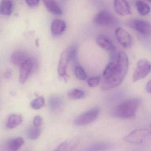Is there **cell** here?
I'll use <instances>...</instances> for the list:
<instances>
[{
	"label": "cell",
	"mask_w": 151,
	"mask_h": 151,
	"mask_svg": "<svg viewBox=\"0 0 151 151\" xmlns=\"http://www.w3.org/2000/svg\"><path fill=\"white\" fill-rule=\"evenodd\" d=\"M129 67L126 54L120 52L108 63L104 71L101 80V88L108 90L118 87L125 79Z\"/></svg>",
	"instance_id": "1"
},
{
	"label": "cell",
	"mask_w": 151,
	"mask_h": 151,
	"mask_svg": "<svg viewBox=\"0 0 151 151\" xmlns=\"http://www.w3.org/2000/svg\"><path fill=\"white\" fill-rule=\"evenodd\" d=\"M142 103L138 98H132L122 101L113 107L111 114L119 119H129L134 117Z\"/></svg>",
	"instance_id": "2"
},
{
	"label": "cell",
	"mask_w": 151,
	"mask_h": 151,
	"mask_svg": "<svg viewBox=\"0 0 151 151\" xmlns=\"http://www.w3.org/2000/svg\"><path fill=\"white\" fill-rule=\"evenodd\" d=\"M76 46H72L65 49L61 53L58 66V73L59 76L66 81L68 77L67 68L69 62L74 59L77 55Z\"/></svg>",
	"instance_id": "3"
},
{
	"label": "cell",
	"mask_w": 151,
	"mask_h": 151,
	"mask_svg": "<svg viewBox=\"0 0 151 151\" xmlns=\"http://www.w3.org/2000/svg\"><path fill=\"white\" fill-rule=\"evenodd\" d=\"M151 134L150 130L147 129H137L124 137L123 139L125 142L129 143L140 144L150 136Z\"/></svg>",
	"instance_id": "4"
},
{
	"label": "cell",
	"mask_w": 151,
	"mask_h": 151,
	"mask_svg": "<svg viewBox=\"0 0 151 151\" xmlns=\"http://www.w3.org/2000/svg\"><path fill=\"white\" fill-rule=\"evenodd\" d=\"M101 110L98 107H94L78 116L74 121L77 126L87 125L95 121L99 116Z\"/></svg>",
	"instance_id": "5"
},
{
	"label": "cell",
	"mask_w": 151,
	"mask_h": 151,
	"mask_svg": "<svg viewBox=\"0 0 151 151\" xmlns=\"http://www.w3.org/2000/svg\"><path fill=\"white\" fill-rule=\"evenodd\" d=\"M151 71V64L145 59L139 60L137 63V67L133 75V80L136 82L145 78Z\"/></svg>",
	"instance_id": "6"
},
{
	"label": "cell",
	"mask_w": 151,
	"mask_h": 151,
	"mask_svg": "<svg viewBox=\"0 0 151 151\" xmlns=\"http://www.w3.org/2000/svg\"><path fill=\"white\" fill-rule=\"evenodd\" d=\"M94 24L103 26H111L116 22L114 16L110 12L103 10L98 13L93 18Z\"/></svg>",
	"instance_id": "7"
},
{
	"label": "cell",
	"mask_w": 151,
	"mask_h": 151,
	"mask_svg": "<svg viewBox=\"0 0 151 151\" xmlns=\"http://www.w3.org/2000/svg\"><path fill=\"white\" fill-rule=\"evenodd\" d=\"M127 25L129 27L142 34L148 35L150 34L151 24L150 22L146 20L138 19H133L128 21Z\"/></svg>",
	"instance_id": "8"
},
{
	"label": "cell",
	"mask_w": 151,
	"mask_h": 151,
	"mask_svg": "<svg viewBox=\"0 0 151 151\" xmlns=\"http://www.w3.org/2000/svg\"><path fill=\"white\" fill-rule=\"evenodd\" d=\"M115 35L121 45L126 48L130 47L133 45L132 36L125 29L118 27L115 30Z\"/></svg>",
	"instance_id": "9"
},
{
	"label": "cell",
	"mask_w": 151,
	"mask_h": 151,
	"mask_svg": "<svg viewBox=\"0 0 151 151\" xmlns=\"http://www.w3.org/2000/svg\"><path fill=\"white\" fill-rule=\"evenodd\" d=\"M35 68V63L32 58L20 66L19 74V81L20 83H24L26 81Z\"/></svg>",
	"instance_id": "10"
},
{
	"label": "cell",
	"mask_w": 151,
	"mask_h": 151,
	"mask_svg": "<svg viewBox=\"0 0 151 151\" xmlns=\"http://www.w3.org/2000/svg\"><path fill=\"white\" fill-rule=\"evenodd\" d=\"M115 12L120 16H125L131 13L130 6L126 0H113Z\"/></svg>",
	"instance_id": "11"
},
{
	"label": "cell",
	"mask_w": 151,
	"mask_h": 151,
	"mask_svg": "<svg viewBox=\"0 0 151 151\" xmlns=\"http://www.w3.org/2000/svg\"><path fill=\"white\" fill-rule=\"evenodd\" d=\"M31 58L28 54L22 50L14 51L11 57L12 62L15 65L19 67H20Z\"/></svg>",
	"instance_id": "12"
},
{
	"label": "cell",
	"mask_w": 151,
	"mask_h": 151,
	"mask_svg": "<svg viewBox=\"0 0 151 151\" xmlns=\"http://www.w3.org/2000/svg\"><path fill=\"white\" fill-rule=\"evenodd\" d=\"M98 46L107 51H113L115 50V46L111 40L104 35H98L96 39Z\"/></svg>",
	"instance_id": "13"
},
{
	"label": "cell",
	"mask_w": 151,
	"mask_h": 151,
	"mask_svg": "<svg viewBox=\"0 0 151 151\" xmlns=\"http://www.w3.org/2000/svg\"><path fill=\"white\" fill-rule=\"evenodd\" d=\"M66 27V24L64 20L60 19H55L51 24V32L55 36H58L64 32Z\"/></svg>",
	"instance_id": "14"
},
{
	"label": "cell",
	"mask_w": 151,
	"mask_h": 151,
	"mask_svg": "<svg viewBox=\"0 0 151 151\" xmlns=\"http://www.w3.org/2000/svg\"><path fill=\"white\" fill-rule=\"evenodd\" d=\"M112 147L113 145L111 143L101 142L90 145L83 151H108Z\"/></svg>",
	"instance_id": "15"
},
{
	"label": "cell",
	"mask_w": 151,
	"mask_h": 151,
	"mask_svg": "<svg viewBox=\"0 0 151 151\" xmlns=\"http://www.w3.org/2000/svg\"><path fill=\"white\" fill-rule=\"evenodd\" d=\"M23 120V117L21 114H11L9 116L7 120L6 127L10 129L15 128L22 123Z\"/></svg>",
	"instance_id": "16"
},
{
	"label": "cell",
	"mask_w": 151,
	"mask_h": 151,
	"mask_svg": "<svg viewBox=\"0 0 151 151\" xmlns=\"http://www.w3.org/2000/svg\"><path fill=\"white\" fill-rule=\"evenodd\" d=\"M43 1L50 12L57 16L62 15V10L55 0H43Z\"/></svg>",
	"instance_id": "17"
},
{
	"label": "cell",
	"mask_w": 151,
	"mask_h": 151,
	"mask_svg": "<svg viewBox=\"0 0 151 151\" xmlns=\"http://www.w3.org/2000/svg\"><path fill=\"white\" fill-rule=\"evenodd\" d=\"M25 143L22 137H17L11 139L8 143V151H18Z\"/></svg>",
	"instance_id": "18"
},
{
	"label": "cell",
	"mask_w": 151,
	"mask_h": 151,
	"mask_svg": "<svg viewBox=\"0 0 151 151\" xmlns=\"http://www.w3.org/2000/svg\"><path fill=\"white\" fill-rule=\"evenodd\" d=\"M13 3L12 0H3L0 4V14L9 16L12 12Z\"/></svg>",
	"instance_id": "19"
},
{
	"label": "cell",
	"mask_w": 151,
	"mask_h": 151,
	"mask_svg": "<svg viewBox=\"0 0 151 151\" xmlns=\"http://www.w3.org/2000/svg\"><path fill=\"white\" fill-rule=\"evenodd\" d=\"M136 6L138 13L142 16H145L149 14L150 10V6L142 1L137 0L136 2Z\"/></svg>",
	"instance_id": "20"
},
{
	"label": "cell",
	"mask_w": 151,
	"mask_h": 151,
	"mask_svg": "<svg viewBox=\"0 0 151 151\" xmlns=\"http://www.w3.org/2000/svg\"><path fill=\"white\" fill-rule=\"evenodd\" d=\"M41 130L40 127L33 126L31 127L27 132V137L31 140H36L40 137Z\"/></svg>",
	"instance_id": "21"
},
{
	"label": "cell",
	"mask_w": 151,
	"mask_h": 151,
	"mask_svg": "<svg viewBox=\"0 0 151 151\" xmlns=\"http://www.w3.org/2000/svg\"><path fill=\"white\" fill-rule=\"evenodd\" d=\"M85 93L82 90L74 88L70 90L68 92V96L72 99H80L84 97Z\"/></svg>",
	"instance_id": "22"
},
{
	"label": "cell",
	"mask_w": 151,
	"mask_h": 151,
	"mask_svg": "<svg viewBox=\"0 0 151 151\" xmlns=\"http://www.w3.org/2000/svg\"><path fill=\"white\" fill-rule=\"evenodd\" d=\"M63 104L61 98L56 96L51 97L49 100L50 106L52 110H56L60 107Z\"/></svg>",
	"instance_id": "23"
},
{
	"label": "cell",
	"mask_w": 151,
	"mask_h": 151,
	"mask_svg": "<svg viewBox=\"0 0 151 151\" xmlns=\"http://www.w3.org/2000/svg\"><path fill=\"white\" fill-rule=\"evenodd\" d=\"M45 104V100L43 97H39L35 99L31 103V106L35 110H39Z\"/></svg>",
	"instance_id": "24"
},
{
	"label": "cell",
	"mask_w": 151,
	"mask_h": 151,
	"mask_svg": "<svg viewBox=\"0 0 151 151\" xmlns=\"http://www.w3.org/2000/svg\"><path fill=\"white\" fill-rule=\"evenodd\" d=\"M76 77L80 81H84L87 79V74L84 69L80 66H77L75 69Z\"/></svg>",
	"instance_id": "25"
},
{
	"label": "cell",
	"mask_w": 151,
	"mask_h": 151,
	"mask_svg": "<svg viewBox=\"0 0 151 151\" xmlns=\"http://www.w3.org/2000/svg\"><path fill=\"white\" fill-rule=\"evenodd\" d=\"M100 76H97L90 77L88 80V84L91 88L96 87L100 83L101 80Z\"/></svg>",
	"instance_id": "26"
},
{
	"label": "cell",
	"mask_w": 151,
	"mask_h": 151,
	"mask_svg": "<svg viewBox=\"0 0 151 151\" xmlns=\"http://www.w3.org/2000/svg\"><path fill=\"white\" fill-rule=\"evenodd\" d=\"M33 123L34 126L35 127H41L43 123V119L40 115H36L34 118Z\"/></svg>",
	"instance_id": "27"
},
{
	"label": "cell",
	"mask_w": 151,
	"mask_h": 151,
	"mask_svg": "<svg viewBox=\"0 0 151 151\" xmlns=\"http://www.w3.org/2000/svg\"><path fill=\"white\" fill-rule=\"evenodd\" d=\"M27 5L30 7H34L39 4L40 0H25Z\"/></svg>",
	"instance_id": "28"
},
{
	"label": "cell",
	"mask_w": 151,
	"mask_h": 151,
	"mask_svg": "<svg viewBox=\"0 0 151 151\" xmlns=\"http://www.w3.org/2000/svg\"><path fill=\"white\" fill-rule=\"evenodd\" d=\"M151 82L150 80L147 83L146 86V90L147 92L149 93H151Z\"/></svg>",
	"instance_id": "29"
},
{
	"label": "cell",
	"mask_w": 151,
	"mask_h": 151,
	"mask_svg": "<svg viewBox=\"0 0 151 151\" xmlns=\"http://www.w3.org/2000/svg\"><path fill=\"white\" fill-rule=\"evenodd\" d=\"M12 75V72L10 70H6L4 73V76L6 78H9L11 77Z\"/></svg>",
	"instance_id": "30"
},
{
	"label": "cell",
	"mask_w": 151,
	"mask_h": 151,
	"mask_svg": "<svg viewBox=\"0 0 151 151\" xmlns=\"http://www.w3.org/2000/svg\"><path fill=\"white\" fill-rule=\"evenodd\" d=\"M148 1H150H150H151V0H148Z\"/></svg>",
	"instance_id": "31"
}]
</instances>
